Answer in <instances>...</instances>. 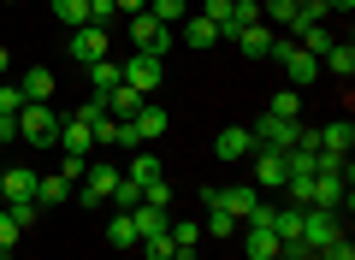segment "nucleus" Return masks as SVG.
<instances>
[{"label": "nucleus", "instance_id": "obj_1", "mask_svg": "<svg viewBox=\"0 0 355 260\" xmlns=\"http://www.w3.org/2000/svg\"><path fill=\"white\" fill-rule=\"evenodd\" d=\"M60 107H42V101H30L24 112H18V137L30 142V148H53L60 142Z\"/></svg>", "mask_w": 355, "mask_h": 260}, {"label": "nucleus", "instance_id": "obj_2", "mask_svg": "<svg viewBox=\"0 0 355 260\" xmlns=\"http://www.w3.org/2000/svg\"><path fill=\"white\" fill-rule=\"evenodd\" d=\"M172 42H178V30H172V24H160L154 12H137V18H130V48H137V53H154V60H166V53H172Z\"/></svg>", "mask_w": 355, "mask_h": 260}, {"label": "nucleus", "instance_id": "obj_3", "mask_svg": "<svg viewBox=\"0 0 355 260\" xmlns=\"http://www.w3.org/2000/svg\"><path fill=\"white\" fill-rule=\"evenodd\" d=\"M249 130H254V148H272V154H291L296 142H302V124L296 119H272V112H261Z\"/></svg>", "mask_w": 355, "mask_h": 260}, {"label": "nucleus", "instance_id": "obj_4", "mask_svg": "<svg viewBox=\"0 0 355 260\" xmlns=\"http://www.w3.org/2000/svg\"><path fill=\"white\" fill-rule=\"evenodd\" d=\"M338 236H343L338 207H302V248H331Z\"/></svg>", "mask_w": 355, "mask_h": 260}, {"label": "nucleus", "instance_id": "obj_5", "mask_svg": "<svg viewBox=\"0 0 355 260\" xmlns=\"http://www.w3.org/2000/svg\"><path fill=\"white\" fill-rule=\"evenodd\" d=\"M119 177H125V172H113L107 160H89L83 189H71V196L83 201V207H107V201H113V189H119Z\"/></svg>", "mask_w": 355, "mask_h": 260}, {"label": "nucleus", "instance_id": "obj_6", "mask_svg": "<svg viewBox=\"0 0 355 260\" xmlns=\"http://www.w3.org/2000/svg\"><path fill=\"white\" fill-rule=\"evenodd\" d=\"M266 60H279L284 71H291V83H320V60H314V53H302L291 36L272 42V53H266Z\"/></svg>", "mask_w": 355, "mask_h": 260}, {"label": "nucleus", "instance_id": "obj_7", "mask_svg": "<svg viewBox=\"0 0 355 260\" xmlns=\"http://www.w3.org/2000/svg\"><path fill=\"white\" fill-rule=\"evenodd\" d=\"M160 77H166V60H154V53H130L125 60V89H137L142 101H154Z\"/></svg>", "mask_w": 355, "mask_h": 260}, {"label": "nucleus", "instance_id": "obj_8", "mask_svg": "<svg viewBox=\"0 0 355 260\" xmlns=\"http://www.w3.org/2000/svg\"><path fill=\"white\" fill-rule=\"evenodd\" d=\"M107 24H83V30H71V36H65V48H71V60L77 65H95V60H107Z\"/></svg>", "mask_w": 355, "mask_h": 260}, {"label": "nucleus", "instance_id": "obj_9", "mask_svg": "<svg viewBox=\"0 0 355 260\" xmlns=\"http://www.w3.org/2000/svg\"><path fill=\"white\" fill-rule=\"evenodd\" d=\"M254 154V130L249 124H225L214 137V160H225V166H237V160H249Z\"/></svg>", "mask_w": 355, "mask_h": 260}, {"label": "nucleus", "instance_id": "obj_10", "mask_svg": "<svg viewBox=\"0 0 355 260\" xmlns=\"http://www.w3.org/2000/svg\"><path fill=\"white\" fill-rule=\"evenodd\" d=\"M308 207H349V166H343V172H320L314 177V201H308Z\"/></svg>", "mask_w": 355, "mask_h": 260}, {"label": "nucleus", "instance_id": "obj_11", "mask_svg": "<svg viewBox=\"0 0 355 260\" xmlns=\"http://www.w3.org/2000/svg\"><path fill=\"white\" fill-rule=\"evenodd\" d=\"M202 207H207V225H202L207 236H237L243 231V225L231 219V207L219 201V184H202Z\"/></svg>", "mask_w": 355, "mask_h": 260}, {"label": "nucleus", "instance_id": "obj_12", "mask_svg": "<svg viewBox=\"0 0 355 260\" xmlns=\"http://www.w3.org/2000/svg\"><path fill=\"white\" fill-rule=\"evenodd\" d=\"M231 42L243 48V60H266V53H272V42H279V30L266 24V18H254V24H243Z\"/></svg>", "mask_w": 355, "mask_h": 260}, {"label": "nucleus", "instance_id": "obj_13", "mask_svg": "<svg viewBox=\"0 0 355 260\" xmlns=\"http://www.w3.org/2000/svg\"><path fill=\"white\" fill-rule=\"evenodd\" d=\"M314 148H320V154H338V160H349V148H355V124H349V119L320 124V130H314Z\"/></svg>", "mask_w": 355, "mask_h": 260}, {"label": "nucleus", "instance_id": "obj_14", "mask_svg": "<svg viewBox=\"0 0 355 260\" xmlns=\"http://www.w3.org/2000/svg\"><path fill=\"white\" fill-rule=\"evenodd\" d=\"M36 177L42 172H30V166H6L0 172V207L6 201H36Z\"/></svg>", "mask_w": 355, "mask_h": 260}, {"label": "nucleus", "instance_id": "obj_15", "mask_svg": "<svg viewBox=\"0 0 355 260\" xmlns=\"http://www.w3.org/2000/svg\"><path fill=\"white\" fill-rule=\"evenodd\" d=\"M166 130H172V119H166V107H154V101H142V112L130 119V142H160Z\"/></svg>", "mask_w": 355, "mask_h": 260}, {"label": "nucleus", "instance_id": "obj_16", "mask_svg": "<svg viewBox=\"0 0 355 260\" xmlns=\"http://www.w3.org/2000/svg\"><path fill=\"white\" fill-rule=\"evenodd\" d=\"M60 154H77V160H89V154H95V130H89L77 112L60 124Z\"/></svg>", "mask_w": 355, "mask_h": 260}, {"label": "nucleus", "instance_id": "obj_17", "mask_svg": "<svg viewBox=\"0 0 355 260\" xmlns=\"http://www.w3.org/2000/svg\"><path fill=\"white\" fill-rule=\"evenodd\" d=\"M18 89H24V101H42V107H53V95H60V77H53L48 65H30V71L18 77Z\"/></svg>", "mask_w": 355, "mask_h": 260}, {"label": "nucleus", "instance_id": "obj_18", "mask_svg": "<svg viewBox=\"0 0 355 260\" xmlns=\"http://www.w3.org/2000/svg\"><path fill=\"white\" fill-rule=\"evenodd\" d=\"M254 189H284V154L254 148Z\"/></svg>", "mask_w": 355, "mask_h": 260}, {"label": "nucleus", "instance_id": "obj_19", "mask_svg": "<svg viewBox=\"0 0 355 260\" xmlns=\"http://www.w3.org/2000/svg\"><path fill=\"white\" fill-rule=\"evenodd\" d=\"M320 71H331L338 83H349L355 77V42H331V48L320 53Z\"/></svg>", "mask_w": 355, "mask_h": 260}, {"label": "nucleus", "instance_id": "obj_20", "mask_svg": "<svg viewBox=\"0 0 355 260\" xmlns=\"http://www.w3.org/2000/svg\"><path fill=\"white\" fill-rule=\"evenodd\" d=\"M178 42H190L196 53H207V48H219V30L207 24L202 12H190V18H184V24H178Z\"/></svg>", "mask_w": 355, "mask_h": 260}, {"label": "nucleus", "instance_id": "obj_21", "mask_svg": "<svg viewBox=\"0 0 355 260\" xmlns=\"http://www.w3.org/2000/svg\"><path fill=\"white\" fill-rule=\"evenodd\" d=\"M202 18L219 30V42H231V36L243 30V24H237V0H207V6H202Z\"/></svg>", "mask_w": 355, "mask_h": 260}, {"label": "nucleus", "instance_id": "obj_22", "mask_svg": "<svg viewBox=\"0 0 355 260\" xmlns=\"http://www.w3.org/2000/svg\"><path fill=\"white\" fill-rule=\"evenodd\" d=\"M219 201H225V207H231V219L243 225L254 207H261V189H254V184H231V189H219Z\"/></svg>", "mask_w": 355, "mask_h": 260}, {"label": "nucleus", "instance_id": "obj_23", "mask_svg": "<svg viewBox=\"0 0 355 260\" xmlns=\"http://www.w3.org/2000/svg\"><path fill=\"white\" fill-rule=\"evenodd\" d=\"M291 42H296L302 53H314V60H320V53L338 42V30H331V24H302V30H291Z\"/></svg>", "mask_w": 355, "mask_h": 260}, {"label": "nucleus", "instance_id": "obj_24", "mask_svg": "<svg viewBox=\"0 0 355 260\" xmlns=\"http://www.w3.org/2000/svg\"><path fill=\"white\" fill-rule=\"evenodd\" d=\"M83 71H89V83H95V101H101L107 89H119V83H125V65H119L113 53H107V60H95V65H83Z\"/></svg>", "mask_w": 355, "mask_h": 260}, {"label": "nucleus", "instance_id": "obj_25", "mask_svg": "<svg viewBox=\"0 0 355 260\" xmlns=\"http://www.w3.org/2000/svg\"><path fill=\"white\" fill-rule=\"evenodd\" d=\"M166 236L178 243V260H196V243H202V219H172Z\"/></svg>", "mask_w": 355, "mask_h": 260}, {"label": "nucleus", "instance_id": "obj_26", "mask_svg": "<svg viewBox=\"0 0 355 260\" xmlns=\"http://www.w3.org/2000/svg\"><path fill=\"white\" fill-rule=\"evenodd\" d=\"M101 101H107V112H113L119 124H130V119L142 112V95H137V89H125V83H119V89H107Z\"/></svg>", "mask_w": 355, "mask_h": 260}, {"label": "nucleus", "instance_id": "obj_27", "mask_svg": "<svg viewBox=\"0 0 355 260\" xmlns=\"http://www.w3.org/2000/svg\"><path fill=\"white\" fill-rule=\"evenodd\" d=\"M243 254L249 260H272L279 254V236L266 231V225H249V231H243Z\"/></svg>", "mask_w": 355, "mask_h": 260}, {"label": "nucleus", "instance_id": "obj_28", "mask_svg": "<svg viewBox=\"0 0 355 260\" xmlns=\"http://www.w3.org/2000/svg\"><path fill=\"white\" fill-rule=\"evenodd\" d=\"M60 201H71V177H36V207H60Z\"/></svg>", "mask_w": 355, "mask_h": 260}, {"label": "nucleus", "instance_id": "obj_29", "mask_svg": "<svg viewBox=\"0 0 355 260\" xmlns=\"http://www.w3.org/2000/svg\"><path fill=\"white\" fill-rule=\"evenodd\" d=\"M261 18H266L272 30H296V24H302V12H296V0H266V6H261Z\"/></svg>", "mask_w": 355, "mask_h": 260}, {"label": "nucleus", "instance_id": "obj_30", "mask_svg": "<svg viewBox=\"0 0 355 260\" xmlns=\"http://www.w3.org/2000/svg\"><path fill=\"white\" fill-rule=\"evenodd\" d=\"M130 219H137V236H154V231H166V225H172V213L142 201V207H130Z\"/></svg>", "mask_w": 355, "mask_h": 260}, {"label": "nucleus", "instance_id": "obj_31", "mask_svg": "<svg viewBox=\"0 0 355 260\" xmlns=\"http://www.w3.org/2000/svg\"><path fill=\"white\" fill-rule=\"evenodd\" d=\"M107 243L113 248H137V219H130V213H113V219H107Z\"/></svg>", "mask_w": 355, "mask_h": 260}, {"label": "nucleus", "instance_id": "obj_32", "mask_svg": "<svg viewBox=\"0 0 355 260\" xmlns=\"http://www.w3.org/2000/svg\"><path fill=\"white\" fill-rule=\"evenodd\" d=\"M137 248H142V260H178V243L166 231H154V236H137Z\"/></svg>", "mask_w": 355, "mask_h": 260}, {"label": "nucleus", "instance_id": "obj_33", "mask_svg": "<svg viewBox=\"0 0 355 260\" xmlns=\"http://www.w3.org/2000/svg\"><path fill=\"white\" fill-rule=\"evenodd\" d=\"M53 18H60L65 30H83L89 24V6H83V0H53Z\"/></svg>", "mask_w": 355, "mask_h": 260}, {"label": "nucleus", "instance_id": "obj_34", "mask_svg": "<svg viewBox=\"0 0 355 260\" xmlns=\"http://www.w3.org/2000/svg\"><path fill=\"white\" fill-rule=\"evenodd\" d=\"M266 112H272V119H296V124H302V95H296V89H279Z\"/></svg>", "mask_w": 355, "mask_h": 260}, {"label": "nucleus", "instance_id": "obj_35", "mask_svg": "<svg viewBox=\"0 0 355 260\" xmlns=\"http://www.w3.org/2000/svg\"><path fill=\"white\" fill-rule=\"evenodd\" d=\"M125 177H130V184H142V189H148L154 177H166V172H160V160H154V154H137V160H130V172H125Z\"/></svg>", "mask_w": 355, "mask_h": 260}, {"label": "nucleus", "instance_id": "obj_36", "mask_svg": "<svg viewBox=\"0 0 355 260\" xmlns=\"http://www.w3.org/2000/svg\"><path fill=\"white\" fill-rule=\"evenodd\" d=\"M148 12L160 18V24H172V30H178L184 18H190V6H184V0H148Z\"/></svg>", "mask_w": 355, "mask_h": 260}, {"label": "nucleus", "instance_id": "obj_37", "mask_svg": "<svg viewBox=\"0 0 355 260\" xmlns=\"http://www.w3.org/2000/svg\"><path fill=\"white\" fill-rule=\"evenodd\" d=\"M130 207H142V184L119 177V189H113V213H130Z\"/></svg>", "mask_w": 355, "mask_h": 260}, {"label": "nucleus", "instance_id": "obj_38", "mask_svg": "<svg viewBox=\"0 0 355 260\" xmlns=\"http://www.w3.org/2000/svg\"><path fill=\"white\" fill-rule=\"evenodd\" d=\"M24 107H30V101H24V89H18V83H0V112H6V119H18Z\"/></svg>", "mask_w": 355, "mask_h": 260}, {"label": "nucleus", "instance_id": "obj_39", "mask_svg": "<svg viewBox=\"0 0 355 260\" xmlns=\"http://www.w3.org/2000/svg\"><path fill=\"white\" fill-rule=\"evenodd\" d=\"M6 213H12V225H18V231H24V225H36V201H6Z\"/></svg>", "mask_w": 355, "mask_h": 260}, {"label": "nucleus", "instance_id": "obj_40", "mask_svg": "<svg viewBox=\"0 0 355 260\" xmlns=\"http://www.w3.org/2000/svg\"><path fill=\"white\" fill-rule=\"evenodd\" d=\"M18 236H24V231L12 225V213L0 207V254H12V243H18Z\"/></svg>", "mask_w": 355, "mask_h": 260}, {"label": "nucleus", "instance_id": "obj_41", "mask_svg": "<svg viewBox=\"0 0 355 260\" xmlns=\"http://www.w3.org/2000/svg\"><path fill=\"white\" fill-rule=\"evenodd\" d=\"M89 6V24H113V0H83Z\"/></svg>", "mask_w": 355, "mask_h": 260}, {"label": "nucleus", "instance_id": "obj_42", "mask_svg": "<svg viewBox=\"0 0 355 260\" xmlns=\"http://www.w3.org/2000/svg\"><path fill=\"white\" fill-rule=\"evenodd\" d=\"M320 254H326V260H355V248H349V236H338V243L320 248Z\"/></svg>", "mask_w": 355, "mask_h": 260}, {"label": "nucleus", "instance_id": "obj_43", "mask_svg": "<svg viewBox=\"0 0 355 260\" xmlns=\"http://www.w3.org/2000/svg\"><path fill=\"white\" fill-rule=\"evenodd\" d=\"M89 172V160H77V154H65V160H60V177H83Z\"/></svg>", "mask_w": 355, "mask_h": 260}, {"label": "nucleus", "instance_id": "obj_44", "mask_svg": "<svg viewBox=\"0 0 355 260\" xmlns=\"http://www.w3.org/2000/svg\"><path fill=\"white\" fill-rule=\"evenodd\" d=\"M113 12H125V18H137V12H148V0H113Z\"/></svg>", "mask_w": 355, "mask_h": 260}, {"label": "nucleus", "instance_id": "obj_45", "mask_svg": "<svg viewBox=\"0 0 355 260\" xmlns=\"http://www.w3.org/2000/svg\"><path fill=\"white\" fill-rule=\"evenodd\" d=\"M18 137V119H6V112H0V142H12Z\"/></svg>", "mask_w": 355, "mask_h": 260}, {"label": "nucleus", "instance_id": "obj_46", "mask_svg": "<svg viewBox=\"0 0 355 260\" xmlns=\"http://www.w3.org/2000/svg\"><path fill=\"white\" fill-rule=\"evenodd\" d=\"M326 6H331V12H343V18L355 12V0H326Z\"/></svg>", "mask_w": 355, "mask_h": 260}, {"label": "nucleus", "instance_id": "obj_47", "mask_svg": "<svg viewBox=\"0 0 355 260\" xmlns=\"http://www.w3.org/2000/svg\"><path fill=\"white\" fill-rule=\"evenodd\" d=\"M6 65H12V60H6V48H0V77H6Z\"/></svg>", "mask_w": 355, "mask_h": 260}, {"label": "nucleus", "instance_id": "obj_48", "mask_svg": "<svg viewBox=\"0 0 355 260\" xmlns=\"http://www.w3.org/2000/svg\"><path fill=\"white\" fill-rule=\"evenodd\" d=\"M272 260H296V254H291V248H279V254H272Z\"/></svg>", "mask_w": 355, "mask_h": 260}, {"label": "nucleus", "instance_id": "obj_49", "mask_svg": "<svg viewBox=\"0 0 355 260\" xmlns=\"http://www.w3.org/2000/svg\"><path fill=\"white\" fill-rule=\"evenodd\" d=\"M6 6H18V0H6Z\"/></svg>", "mask_w": 355, "mask_h": 260}, {"label": "nucleus", "instance_id": "obj_50", "mask_svg": "<svg viewBox=\"0 0 355 260\" xmlns=\"http://www.w3.org/2000/svg\"><path fill=\"white\" fill-rule=\"evenodd\" d=\"M0 148H6V142H0Z\"/></svg>", "mask_w": 355, "mask_h": 260}]
</instances>
